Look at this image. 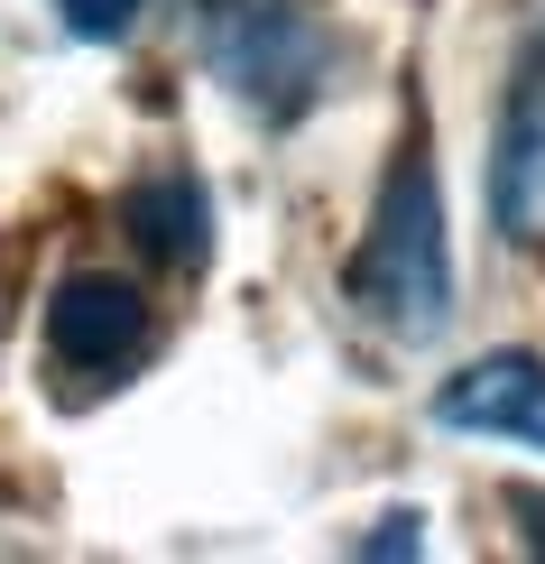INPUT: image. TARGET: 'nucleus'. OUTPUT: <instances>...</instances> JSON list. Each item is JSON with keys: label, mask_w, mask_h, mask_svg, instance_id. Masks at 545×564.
Listing matches in <instances>:
<instances>
[{"label": "nucleus", "mask_w": 545, "mask_h": 564, "mask_svg": "<svg viewBox=\"0 0 545 564\" xmlns=\"http://www.w3.org/2000/svg\"><path fill=\"white\" fill-rule=\"evenodd\" d=\"M46 351H56L75 380H121V370L149 351V296L130 288V278H65L56 305H46Z\"/></svg>", "instance_id": "nucleus-3"}, {"label": "nucleus", "mask_w": 545, "mask_h": 564, "mask_svg": "<svg viewBox=\"0 0 545 564\" xmlns=\"http://www.w3.org/2000/svg\"><path fill=\"white\" fill-rule=\"evenodd\" d=\"M500 214L527 231L545 214V65H527L509 102V139H500Z\"/></svg>", "instance_id": "nucleus-5"}, {"label": "nucleus", "mask_w": 545, "mask_h": 564, "mask_svg": "<svg viewBox=\"0 0 545 564\" xmlns=\"http://www.w3.org/2000/svg\"><path fill=\"white\" fill-rule=\"evenodd\" d=\"M351 296H361L389 334H435L444 324L454 269H444V214H435V167H425V149H407L389 167V185H379L370 241H361V260H351Z\"/></svg>", "instance_id": "nucleus-1"}, {"label": "nucleus", "mask_w": 545, "mask_h": 564, "mask_svg": "<svg viewBox=\"0 0 545 564\" xmlns=\"http://www.w3.org/2000/svg\"><path fill=\"white\" fill-rule=\"evenodd\" d=\"M517 509H527V519H536V528H527V536H536V546H545V500H517Z\"/></svg>", "instance_id": "nucleus-9"}, {"label": "nucleus", "mask_w": 545, "mask_h": 564, "mask_svg": "<svg viewBox=\"0 0 545 564\" xmlns=\"http://www.w3.org/2000/svg\"><path fill=\"white\" fill-rule=\"evenodd\" d=\"M204 56L259 111H305L324 75V37L296 0H204Z\"/></svg>", "instance_id": "nucleus-2"}, {"label": "nucleus", "mask_w": 545, "mask_h": 564, "mask_svg": "<svg viewBox=\"0 0 545 564\" xmlns=\"http://www.w3.org/2000/svg\"><path fill=\"white\" fill-rule=\"evenodd\" d=\"M435 416L462 435H509L545 454V361L536 351H490V361H471L435 389Z\"/></svg>", "instance_id": "nucleus-4"}, {"label": "nucleus", "mask_w": 545, "mask_h": 564, "mask_svg": "<svg viewBox=\"0 0 545 564\" xmlns=\"http://www.w3.org/2000/svg\"><path fill=\"white\" fill-rule=\"evenodd\" d=\"M130 223H139V241L157 250V260H204V195L195 185H139L130 195Z\"/></svg>", "instance_id": "nucleus-6"}, {"label": "nucleus", "mask_w": 545, "mask_h": 564, "mask_svg": "<svg viewBox=\"0 0 545 564\" xmlns=\"http://www.w3.org/2000/svg\"><path fill=\"white\" fill-rule=\"evenodd\" d=\"M139 10H149V0H56V19H65L75 37H92V46L130 37V29H139Z\"/></svg>", "instance_id": "nucleus-7"}, {"label": "nucleus", "mask_w": 545, "mask_h": 564, "mask_svg": "<svg viewBox=\"0 0 545 564\" xmlns=\"http://www.w3.org/2000/svg\"><path fill=\"white\" fill-rule=\"evenodd\" d=\"M416 546H425V536H416V519H389L379 536H361V555H416Z\"/></svg>", "instance_id": "nucleus-8"}]
</instances>
